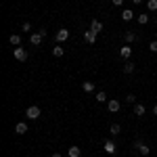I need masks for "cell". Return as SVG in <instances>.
<instances>
[{"label": "cell", "instance_id": "cell-27", "mask_svg": "<svg viewBox=\"0 0 157 157\" xmlns=\"http://www.w3.org/2000/svg\"><path fill=\"white\" fill-rule=\"evenodd\" d=\"M124 4V0H113V6H121Z\"/></svg>", "mask_w": 157, "mask_h": 157}, {"label": "cell", "instance_id": "cell-16", "mask_svg": "<svg viewBox=\"0 0 157 157\" xmlns=\"http://www.w3.org/2000/svg\"><path fill=\"white\" fill-rule=\"evenodd\" d=\"M9 42H11L13 46H19V44H21V36H19V34H11V36H9Z\"/></svg>", "mask_w": 157, "mask_h": 157}, {"label": "cell", "instance_id": "cell-12", "mask_svg": "<svg viewBox=\"0 0 157 157\" xmlns=\"http://www.w3.org/2000/svg\"><path fill=\"white\" fill-rule=\"evenodd\" d=\"M120 55L124 57V59H130V55H132V46H130V44H128V46H121Z\"/></svg>", "mask_w": 157, "mask_h": 157}, {"label": "cell", "instance_id": "cell-7", "mask_svg": "<svg viewBox=\"0 0 157 157\" xmlns=\"http://www.w3.org/2000/svg\"><path fill=\"white\" fill-rule=\"evenodd\" d=\"M90 32H94V34H101V32H103V21H97V19H94V21H92V23H90Z\"/></svg>", "mask_w": 157, "mask_h": 157}, {"label": "cell", "instance_id": "cell-21", "mask_svg": "<svg viewBox=\"0 0 157 157\" xmlns=\"http://www.w3.org/2000/svg\"><path fill=\"white\" fill-rule=\"evenodd\" d=\"M97 101H98V103H105V101H107V92L98 90V92H97Z\"/></svg>", "mask_w": 157, "mask_h": 157}, {"label": "cell", "instance_id": "cell-5", "mask_svg": "<svg viewBox=\"0 0 157 157\" xmlns=\"http://www.w3.org/2000/svg\"><path fill=\"white\" fill-rule=\"evenodd\" d=\"M55 38H57V42H59V44H61V42H65V40H69V29L61 27L59 32H57V36H55Z\"/></svg>", "mask_w": 157, "mask_h": 157}, {"label": "cell", "instance_id": "cell-30", "mask_svg": "<svg viewBox=\"0 0 157 157\" xmlns=\"http://www.w3.org/2000/svg\"><path fill=\"white\" fill-rule=\"evenodd\" d=\"M132 2H134V4H140V2H143V0H132Z\"/></svg>", "mask_w": 157, "mask_h": 157}, {"label": "cell", "instance_id": "cell-8", "mask_svg": "<svg viewBox=\"0 0 157 157\" xmlns=\"http://www.w3.org/2000/svg\"><path fill=\"white\" fill-rule=\"evenodd\" d=\"M103 149H105V153H115V151H117V145H115L113 140H105Z\"/></svg>", "mask_w": 157, "mask_h": 157}, {"label": "cell", "instance_id": "cell-17", "mask_svg": "<svg viewBox=\"0 0 157 157\" xmlns=\"http://www.w3.org/2000/svg\"><path fill=\"white\" fill-rule=\"evenodd\" d=\"M109 132L113 134V136H117V134L121 132V126H120V124H111V128H109Z\"/></svg>", "mask_w": 157, "mask_h": 157}, {"label": "cell", "instance_id": "cell-4", "mask_svg": "<svg viewBox=\"0 0 157 157\" xmlns=\"http://www.w3.org/2000/svg\"><path fill=\"white\" fill-rule=\"evenodd\" d=\"M120 107H121V103L117 101V98H111V101H107V109L111 111V113H117V111H120Z\"/></svg>", "mask_w": 157, "mask_h": 157}, {"label": "cell", "instance_id": "cell-22", "mask_svg": "<svg viewBox=\"0 0 157 157\" xmlns=\"http://www.w3.org/2000/svg\"><path fill=\"white\" fill-rule=\"evenodd\" d=\"M147 9L149 11H157V0H147Z\"/></svg>", "mask_w": 157, "mask_h": 157}, {"label": "cell", "instance_id": "cell-18", "mask_svg": "<svg viewBox=\"0 0 157 157\" xmlns=\"http://www.w3.org/2000/svg\"><path fill=\"white\" fill-rule=\"evenodd\" d=\"M138 23H140V25L149 23V13H140V15H138Z\"/></svg>", "mask_w": 157, "mask_h": 157}, {"label": "cell", "instance_id": "cell-11", "mask_svg": "<svg viewBox=\"0 0 157 157\" xmlns=\"http://www.w3.org/2000/svg\"><path fill=\"white\" fill-rule=\"evenodd\" d=\"M27 130H29V126H27L25 121H19V124L15 126V132H17V134H25Z\"/></svg>", "mask_w": 157, "mask_h": 157}, {"label": "cell", "instance_id": "cell-2", "mask_svg": "<svg viewBox=\"0 0 157 157\" xmlns=\"http://www.w3.org/2000/svg\"><path fill=\"white\" fill-rule=\"evenodd\" d=\"M13 57H15L17 61H21V63H23V61H27V50H25L23 46H17V48L13 50Z\"/></svg>", "mask_w": 157, "mask_h": 157}, {"label": "cell", "instance_id": "cell-23", "mask_svg": "<svg viewBox=\"0 0 157 157\" xmlns=\"http://www.w3.org/2000/svg\"><path fill=\"white\" fill-rule=\"evenodd\" d=\"M124 71H126V73H132V71H134V63L126 61V65H124Z\"/></svg>", "mask_w": 157, "mask_h": 157}, {"label": "cell", "instance_id": "cell-6", "mask_svg": "<svg viewBox=\"0 0 157 157\" xmlns=\"http://www.w3.org/2000/svg\"><path fill=\"white\" fill-rule=\"evenodd\" d=\"M42 34L40 32H34V34H29V42H32V46H40L42 44Z\"/></svg>", "mask_w": 157, "mask_h": 157}, {"label": "cell", "instance_id": "cell-25", "mask_svg": "<svg viewBox=\"0 0 157 157\" xmlns=\"http://www.w3.org/2000/svg\"><path fill=\"white\" fill-rule=\"evenodd\" d=\"M21 29H23L25 34H34V32H32V25H29V23H23V25H21Z\"/></svg>", "mask_w": 157, "mask_h": 157}, {"label": "cell", "instance_id": "cell-1", "mask_svg": "<svg viewBox=\"0 0 157 157\" xmlns=\"http://www.w3.org/2000/svg\"><path fill=\"white\" fill-rule=\"evenodd\" d=\"M134 149H136L140 155H145V157L151 153V147L147 145V143H143V140H136V143H134Z\"/></svg>", "mask_w": 157, "mask_h": 157}, {"label": "cell", "instance_id": "cell-20", "mask_svg": "<svg viewBox=\"0 0 157 157\" xmlns=\"http://www.w3.org/2000/svg\"><path fill=\"white\" fill-rule=\"evenodd\" d=\"M52 55L59 59V57H63V55H65V48H63V46H55V48H52Z\"/></svg>", "mask_w": 157, "mask_h": 157}, {"label": "cell", "instance_id": "cell-26", "mask_svg": "<svg viewBox=\"0 0 157 157\" xmlns=\"http://www.w3.org/2000/svg\"><path fill=\"white\" fill-rule=\"evenodd\" d=\"M149 50H151V52H157V40L149 42Z\"/></svg>", "mask_w": 157, "mask_h": 157}, {"label": "cell", "instance_id": "cell-28", "mask_svg": "<svg viewBox=\"0 0 157 157\" xmlns=\"http://www.w3.org/2000/svg\"><path fill=\"white\" fill-rule=\"evenodd\" d=\"M153 115H157V105H155V107H153Z\"/></svg>", "mask_w": 157, "mask_h": 157}, {"label": "cell", "instance_id": "cell-13", "mask_svg": "<svg viewBox=\"0 0 157 157\" xmlns=\"http://www.w3.org/2000/svg\"><path fill=\"white\" fill-rule=\"evenodd\" d=\"M82 90H84V92H88V94H90V92H94V82L86 80L84 84H82Z\"/></svg>", "mask_w": 157, "mask_h": 157}, {"label": "cell", "instance_id": "cell-14", "mask_svg": "<svg viewBox=\"0 0 157 157\" xmlns=\"http://www.w3.org/2000/svg\"><path fill=\"white\" fill-rule=\"evenodd\" d=\"M121 19H124V21H132V19H134V13L130 11V9H124V11H121Z\"/></svg>", "mask_w": 157, "mask_h": 157}, {"label": "cell", "instance_id": "cell-9", "mask_svg": "<svg viewBox=\"0 0 157 157\" xmlns=\"http://www.w3.org/2000/svg\"><path fill=\"white\" fill-rule=\"evenodd\" d=\"M84 40L88 42V44H94V42H97V34L90 32V29H86V32H84Z\"/></svg>", "mask_w": 157, "mask_h": 157}, {"label": "cell", "instance_id": "cell-15", "mask_svg": "<svg viewBox=\"0 0 157 157\" xmlns=\"http://www.w3.org/2000/svg\"><path fill=\"white\" fill-rule=\"evenodd\" d=\"M67 155H69V157H80V155H82V149H80V147H69Z\"/></svg>", "mask_w": 157, "mask_h": 157}, {"label": "cell", "instance_id": "cell-29", "mask_svg": "<svg viewBox=\"0 0 157 157\" xmlns=\"http://www.w3.org/2000/svg\"><path fill=\"white\" fill-rule=\"evenodd\" d=\"M52 157H63V155H61V153H52Z\"/></svg>", "mask_w": 157, "mask_h": 157}, {"label": "cell", "instance_id": "cell-3", "mask_svg": "<svg viewBox=\"0 0 157 157\" xmlns=\"http://www.w3.org/2000/svg\"><path fill=\"white\" fill-rule=\"evenodd\" d=\"M40 107H36V105H32V107H27V111H25V115H27V120H38L40 117Z\"/></svg>", "mask_w": 157, "mask_h": 157}, {"label": "cell", "instance_id": "cell-10", "mask_svg": "<svg viewBox=\"0 0 157 157\" xmlns=\"http://www.w3.org/2000/svg\"><path fill=\"white\" fill-rule=\"evenodd\" d=\"M145 105H140V103H134V115H136V117H143V115H145Z\"/></svg>", "mask_w": 157, "mask_h": 157}, {"label": "cell", "instance_id": "cell-19", "mask_svg": "<svg viewBox=\"0 0 157 157\" xmlns=\"http://www.w3.org/2000/svg\"><path fill=\"white\" fill-rule=\"evenodd\" d=\"M124 38H126V42H128V44H132L134 40H136V34H134V32H126Z\"/></svg>", "mask_w": 157, "mask_h": 157}, {"label": "cell", "instance_id": "cell-24", "mask_svg": "<svg viewBox=\"0 0 157 157\" xmlns=\"http://www.w3.org/2000/svg\"><path fill=\"white\" fill-rule=\"evenodd\" d=\"M126 103H128V105H134V103H136V97H134L132 92H130V94L126 97Z\"/></svg>", "mask_w": 157, "mask_h": 157}]
</instances>
